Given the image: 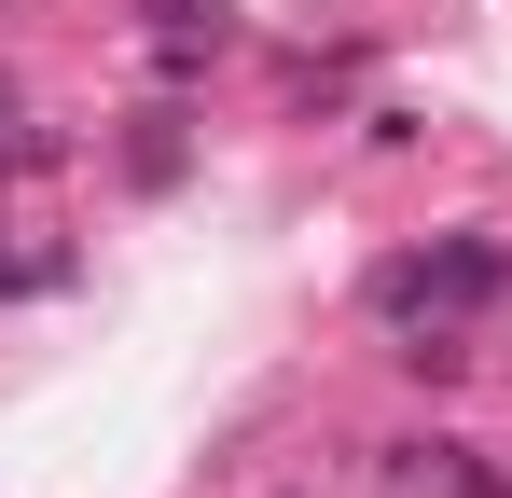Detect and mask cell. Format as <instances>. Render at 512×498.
Returning a JSON list of instances; mask_svg holds the SVG:
<instances>
[{
  "label": "cell",
  "instance_id": "1",
  "mask_svg": "<svg viewBox=\"0 0 512 498\" xmlns=\"http://www.w3.org/2000/svg\"><path fill=\"white\" fill-rule=\"evenodd\" d=\"M374 305H388V319H402V332H457V319H471V305H499V249H485V236H443V249H402V263L374 277Z\"/></svg>",
  "mask_w": 512,
  "mask_h": 498
},
{
  "label": "cell",
  "instance_id": "2",
  "mask_svg": "<svg viewBox=\"0 0 512 498\" xmlns=\"http://www.w3.org/2000/svg\"><path fill=\"white\" fill-rule=\"evenodd\" d=\"M153 28L167 42H222V0H153Z\"/></svg>",
  "mask_w": 512,
  "mask_h": 498
}]
</instances>
